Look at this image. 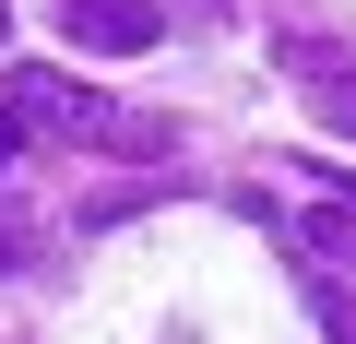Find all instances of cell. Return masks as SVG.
Wrapping results in <instances>:
<instances>
[{
	"label": "cell",
	"mask_w": 356,
	"mask_h": 344,
	"mask_svg": "<svg viewBox=\"0 0 356 344\" xmlns=\"http://www.w3.org/2000/svg\"><path fill=\"white\" fill-rule=\"evenodd\" d=\"M13 95H24V119H36L48 142H95V154H166V119L107 107V95H95V83H72V72H24Z\"/></svg>",
	"instance_id": "6da1fadb"
},
{
	"label": "cell",
	"mask_w": 356,
	"mask_h": 344,
	"mask_svg": "<svg viewBox=\"0 0 356 344\" xmlns=\"http://www.w3.org/2000/svg\"><path fill=\"white\" fill-rule=\"evenodd\" d=\"M60 36L95 48V60H143L166 36V0H60Z\"/></svg>",
	"instance_id": "7a4b0ae2"
},
{
	"label": "cell",
	"mask_w": 356,
	"mask_h": 344,
	"mask_svg": "<svg viewBox=\"0 0 356 344\" xmlns=\"http://www.w3.org/2000/svg\"><path fill=\"white\" fill-rule=\"evenodd\" d=\"M285 72L309 83V107H321L332 131H356V48H332V36H285Z\"/></svg>",
	"instance_id": "3957f363"
},
{
	"label": "cell",
	"mask_w": 356,
	"mask_h": 344,
	"mask_svg": "<svg viewBox=\"0 0 356 344\" xmlns=\"http://www.w3.org/2000/svg\"><path fill=\"white\" fill-rule=\"evenodd\" d=\"M297 238H309V261H356V214H344V202H321Z\"/></svg>",
	"instance_id": "277c9868"
},
{
	"label": "cell",
	"mask_w": 356,
	"mask_h": 344,
	"mask_svg": "<svg viewBox=\"0 0 356 344\" xmlns=\"http://www.w3.org/2000/svg\"><path fill=\"white\" fill-rule=\"evenodd\" d=\"M36 249H48V226H36V214H24V202H0V273H24V261H36Z\"/></svg>",
	"instance_id": "5b68a950"
},
{
	"label": "cell",
	"mask_w": 356,
	"mask_h": 344,
	"mask_svg": "<svg viewBox=\"0 0 356 344\" xmlns=\"http://www.w3.org/2000/svg\"><path fill=\"white\" fill-rule=\"evenodd\" d=\"M309 309H321V332H332V344H356V297H344L332 273H309Z\"/></svg>",
	"instance_id": "8992f818"
},
{
	"label": "cell",
	"mask_w": 356,
	"mask_h": 344,
	"mask_svg": "<svg viewBox=\"0 0 356 344\" xmlns=\"http://www.w3.org/2000/svg\"><path fill=\"white\" fill-rule=\"evenodd\" d=\"M13 142H24V119H13V107H0V166H13Z\"/></svg>",
	"instance_id": "52a82bcc"
},
{
	"label": "cell",
	"mask_w": 356,
	"mask_h": 344,
	"mask_svg": "<svg viewBox=\"0 0 356 344\" xmlns=\"http://www.w3.org/2000/svg\"><path fill=\"white\" fill-rule=\"evenodd\" d=\"M214 13H226V0H191V24H214Z\"/></svg>",
	"instance_id": "ba28073f"
},
{
	"label": "cell",
	"mask_w": 356,
	"mask_h": 344,
	"mask_svg": "<svg viewBox=\"0 0 356 344\" xmlns=\"http://www.w3.org/2000/svg\"><path fill=\"white\" fill-rule=\"evenodd\" d=\"M0 36H13V13H0Z\"/></svg>",
	"instance_id": "9c48e42d"
},
{
	"label": "cell",
	"mask_w": 356,
	"mask_h": 344,
	"mask_svg": "<svg viewBox=\"0 0 356 344\" xmlns=\"http://www.w3.org/2000/svg\"><path fill=\"white\" fill-rule=\"evenodd\" d=\"M344 179H356V166H344Z\"/></svg>",
	"instance_id": "30bf717a"
}]
</instances>
